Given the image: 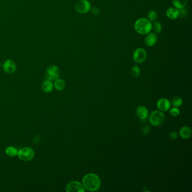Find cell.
<instances>
[{"instance_id":"cell-13","label":"cell","mask_w":192,"mask_h":192,"mask_svg":"<svg viewBox=\"0 0 192 192\" xmlns=\"http://www.w3.org/2000/svg\"><path fill=\"white\" fill-rule=\"evenodd\" d=\"M179 134H180V136L183 139H189L192 136V129L188 126L183 127L180 130Z\"/></svg>"},{"instance_id":"cell-27","label":"cell","mask_w":192,"mask_h":192,"mask_svg":"<svg viewBox=\"0 0 192 192\" xmlns=\"http://www.w3.org/2000/svg\"><path fill=\"white\" fill-rule=\"evenodd\" d=\"M92 12L93 14H94V15H98L99 14V9H97V8H93L92 9Z\"/></svg>"},{"instance_id":"cell-17","label":"cell","mask_w":192,"mask_h":192,"mask_svg":"<svg viewBox=\"0 0 192 192\" xmlns=\"http://www.w3.org/2000/svg\"><path fill=\"white\" fill-rule=\"evenodd\" d=\"M188 0H172L174 7L177 9H180L186 6Z\"/></svg>"},{"instance_id":"cell-21","label":"cell","mask_w":192,"mask_h":192,"mask_svg":"<svg viewBox=\"0 0 192 192\" xmlns=\"http://www.w3.org/2000/svg\"><path fill=\"white\" fill-rule=\"evenodd\" d=\"M157 16H158L157 13L154 10L150 11V12H148V16H147L148 19L150 21H156V19L157 18Z\"/></svg>"},{"instance_id":"cell-18","label":"cell","mask_w":192,"mask_h":192,"mask_svg":"<svg viewBox=\"0 0 192 192\" xmlns=\"http://www.w3.org/2000/svg\"><path fill=\"white\" fill-rule=\"evenodd\" d=\"M18 150L13 146H9L5 150V153L9 157H15L17 156Z\"/></svg>"},{"instance_id":"cell-20","label":"cell","mask_w":192,"mask_h":192,"mask_svg":"<svg viewBox=\"0 0 192 192\" xmlns=\"http://www.w3.org/2000/svg\"><path fill=\"white\" fill-rule=\"evenodd\" d=\"M171 103L174 107L178 108L182 105L183 103V99L179 96H176L172 99Z\"/></svg>"},{"instance_id":"cell-26","label":"cell","mask_w":192,"mask_h":192,"mask_svg":"<svg viewBox=\"0 0 192 192\" xmlns=\"http://www.w3.org/2000/svg\"><path fill=\"white\" fill-rule=\"evenodd\" d=\"M177 136H178V134L175 131H172L170 134V137L172 140L177 139Z\"/></svg>"},{"instance_id":"cell-8","label":"cell","mask_w":192,"mask_h":192,"mask_svg":"<svg viewBox=\"0 0 192 192\" xmlns=\"http://www.w3.org/2000/svg\"><path fill=\"white\" fill-rule=\"evenodd\" d=\"M66 191L67 192H85V190L83 184L79 182L72 181L68 184L66 186Z\"/></svg>"},{"instance_id":"cell-19","label":"cell","mask_w":192,"mask_h":192,"mask_svg":"<svg viewBox=\"0 0 192 192\" xmlns=\"http://www.w3.org/2000/svg\"><path fill=\"white\" fill-rule=\"evenodd\" d=\"M162 25L159 21H154L153 24H152V29L156 33H159L162 31Z\"/></svg>"},{"instance_id":"cell-6","label":"cell","mask_w":192,"mask_h":192,"mask_svg":"<svg viewBox=\"0 0 192 192\" xmlns=\"http://www.w3.org/2000/svg\"><path fill=\"white\" fill-rule=\"evenodd\" d=\"M75 9L79 13L85 14L91 10V4L87 0H79L76 4Z\"/></svg>"},{"instance_id":"cell-16","label":"cell","mask_w":192,"mask_h":192,"mask_svg":"<svg viewBox=\"0 0 192 192\" xmlns=\"http://www.w3.org/2000/svg\"><path fill=\"white\" fill-rule=\"evenodd\" d=\"M54 86L55 88L58 90V91H62L64 90L66 86V83H65L64 80L61 79H58L57 78L54 81Z\"/></svg>"},{"instance_id":"cell-12","label":"cell","mask_w":192,"mask_h":192,"mask_svg":"<svg viewBox=\"0 0 192 192\" xmlns=\"http://www.w3.org/2000/svg\"><path fill=\"white\" fill-rule=\"evenodd\" d=\"M136 114L139 119L145 121L148 117V110L144 106H139L136 110Z\"/></svg>"},{"instance_id":"cell-28","label":"cell","mask_w":192,"mask_h":192,"mask_svg":"<svg viewBox=\"0 0 192 192\" xmlns=\"http://www.w3.org/2000/svg\"><path fill=\"white\" fill-rule=\"evenodd\" d=\"M1 63H0V67H1Z\"/></svg>"},{"instance_id":"cell-24","label":"cell","mask_w":192,"mask_h":192,"mask_svg":"<svg viewBox=\"0 0 192 192\" xmlns=\"http://www.w3.org/2000/svg\"><path fill=\"white\" fill-rule=\"evenodd\" d=\"M150 131V126L148 125L144 126L141 129V132L144 135H148L149 134Z\"/></svg>"},{"instance_id":"cell-9","label":"cell","mask_w":192,"mask_h":192,"mask_svg":"<svg viewBox=\"0 0 192 192\" xmlns=\"http://www.w3.org/2000/svg\"><path fill=\"white\" fill-rule=\"evenodd\" d=\"M4 71L7 74H12L16 72V63L11 59H7L3 64Z\"/></svg>"},{"instance_id":"cell-25","label":"cell","mask_w":192,"mask_h":192,"mask_svg":"<svg viewBox=\"0 0 192 192\" xmlns=\"http://www.w3.org/2000/svg\"><path fill=\"white\" fill-rule=\"evenodd\" d=\"M178 10H179V16L184 17V16H186V14H187V10H186V9L185 7H183V8Z\"/></svg>"},{"instance_id":"cell-10","label":"cell","mask_w":192,"mask_h":192,"mask_svg":"<svg viewBox=\"0 0 192 192\" xmlns=\"http://www.w3.org/2000/svg\"><path fill=\"white\" fill-rule=\"evenodd\" d=\"M157 36L155 33L150 32L146 34V36L144 38V42L146 45L150 47L153 46L157 42Z\"/></svg>"},{"instance_id":"cell-23","label":"cell","mask_w":192,"mask_h":192,"mask_svg":"<svg viewBox=\"0 0 192 192\" xmlns=\"http://www.w3.org/2000/svg\"><path fill=\"white\" fill-rule=\"evenodd\" d=\"M170 114L172 117H177L180 114V110L177 107H174L171 108L170 110Z\"/></svg>"},{"instance_id":"cell-15","label":"cell","mask_w":192,"mask_h":192,"mask_svg":"<svg viewBox=\"0 0 192 192\" xmlns=\"http://www.w3.org/2000/svg\"><path fill=\"white\" fill-rule=\"evenodd\" d=\"M53 88H54V84L52 83L51 81L46 80L43 83L42 85L43 92L46 93H49L52 92Z\"/></svg>"},{"instance_id":"cell-14","label":"cell","mask_w":192,"mask_h":192,"mask_svg":"<svg viewBox=\"0 0 192 192\" xmlns=\"http://www.w3.org/2000/svg\"><path fill=\"white\" fill-rule=\"evenodd\" d=\"M166 16L170 19H176L179 16V10L175 7L168 8L166 11Z\"/></svg>"},{"instance_id":"cell-5","label":"cell","mask_w":192,"mask_h":192,"mask_svg":"<svg viewBox=\"0 0 192 192\" xmlns=\"http://www.w3.org/2000/svg\"><path fill=\"white\" fill-rule=\"evenodd\" d=\"M59 76V68L56 65L50 66L46 70V78L49 81H55Z\"/></svg>"},{"instance_id":"cell-7","label":"cell","mask_w":192,"mask_h":192,"mask_svg":"<svg viewBox=\"0 0 192 192\" xmlns=\"http://www.w3.org/2000/svg\"><path fill=\"white\" fill-rule=\"evenodd\" d=\"M146 51L143 48H138L135 50L133 54V59L137 63H142L146 60Z\"/></svg>"},{"instance_id":"cell-3","label":"cell","mask_w":192,"mask_h":192,"mask_svg":"<svg viewBox=\"0 0 192 192\" xmlns=\"http://www.w3.org/2000/svg\"><path fill=\"white\" fill-rule=\"evenodd\" d=\"M165 121L164 114L159 110L153 111L149 117V122L151 125L154 126H161L164 123Z\"/></svg>"},{"instance_id":"cell-22","label":"cell","mask_w":192,"mask_h":192,"mask_svg":"<svg viewBox=\"0 0 192 192\" xmlns=\"http://www.w3.org/2000/svg\"><path fill=\"white\" fill-rule=\"evenodd\" d=\"M140 68L137 66V65H134L131 69V75L134 77H137L140 75Z\"/></svg>"},{"instance_id":"cell-11","label":"cell","mask_w":192,"mask_h":192,"mask_svg":"<svg viewBox=\"0 0 192 192\" xmlns=\"http://www.w3.org/2000/svg\"><path fill=\"white\" fill-rule=\"evenodd\" d=\"M157 106L161 111L166 112V111H167L168 110H169V109L170 108L171 104L168 99H165V98H162L157 101Z\"/></svg>"},{"instance_id":"cell-2","label":"cell","mask_w":192,"mask_h":192,"mask_svg":"<svg viewBox=\"0 0 192 192\" xmlns=\"http://www.w3.org/2000/svg\"><path fill=\"white\" fill-rule=\"evenodd\" d=\"M134 28L136 32L140 34H146L152 30V23L148 19L142 18L137 19L135 21Z\"/></svg>"},{"instance_id":"cell-1","label":"cell","mask_w":192,"mask_h":192,"mask_svg":"<svg viewBox=\"0 0 192 192\" xmlns=\"http://www.w3.org/2000/svg\"><path fill=\"white\" fill-rule=\"evenodd\" d=\"M83 185L88 191L95 192L100 186V179L97 175L93 173L86 174L83 177Z\"/></svg>"},{"instance_id":"cell-4","label":"cell","mask_w":192,"mask_h":192,"mask_svg":"<svg viewBox=\"0 0 192 192\" xmlns=\"http://www.w3.org/2000/svg\"><path fill=\"white\" fill-rule=\"evenodd\" d=\"M34 154L33 150L29 147H25L19 150L17 156L21 161H29L33 159Z\"/></svg>"}]
</instances>
